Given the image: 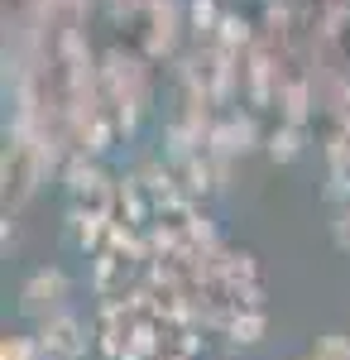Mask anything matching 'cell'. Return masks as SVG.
<instances>
[{"mask_svg": "<svg viewBox=\"0 0 350 360\" xmlns=\"http://www.w3.org/2000/svg\"><path fill=\"white\" fill-rule=\"evenodd\" d=\"M67 298H72V278L63 274L58 264L48 269H34L25 278V288H20V312H25L29 322H48L58 312H67Z\"/></svg>", "mask_w": 350, "mask_h": 360, "instance_id": "1", "label": "cell"}, {"mask_svg": "<svg viewBox=\"0 0 350 360\" xmlns=\"http://www.w3.org/2000/svg\"><path fill=\"white\" fill-rule=\"evenodd\" d=\"M34 336H39V346H44L48 360H82L91 351V332H86V322L77 312H58L48 322H39Z\"/></svg>", "mask_w": 350, "mask_h": 360, "instance_id": "2", "label": "cell"}, {"mask_svg": "<svg viewBox=\"0 0 350 360\" xmlns=\"http://www.w3.org/2000/svg\"><path fill=\"white\" fill-rule=\"evenodd\" d=\"M34 188H39V154H34L29 139H15L5 149V207L20 212L34 197Z\"/></svg>", "mask_w": 350, "mask_h": 360, "instance_id": "3", "label": "cell"}, {"mask_svg": "<svg viewBox=\"0 0 350 360\" xmlns=\"http://www.w3.org/2000/svg\"><path fill=\"white\" fill-rule=\"evenodd\" d=\"M72 207H77L82 217H106V207H110V183H106V173L101 168H91V164H77L72 168Z\"/></svg>", "mask_w": 350, "mask_h": 360, "instance_id": "4", "label": "cell"}, {"mask_svg": "<svg viewBox=\"0 0 350 360\" xmlns=\"http://www.w3.org/2000/svg\"><path fill=\"white\" fill-rule=\"evenodd\" d=\"M264 312H235L231 317V341L235 346H254V341H264Z\"/></svg>", "mask_w": 350, "mask_h": 360, "instance_id": "5", "label": "cell"}, {"mask_svg": "<svg viewBox=\"0 0 350 360\" xmlns=\"http://www.w3.org/2000/svg\"><path fill=\"white\" fill-rule=\"evenodd\" d=\"M307 356L312 360H350V336L346 332H322L317 341H312Z\"/></svg>", "mask_w": 350, "mask_h": 360, "instance_id": "6", "label": "cell"}, {"mask_svg": "<svg viewBox=\"0 0 350 360\" xmlns=\"http://www.w3.org/2000/svg\"><path fill=\"white\" fill-rule=\"evenodd\" d=\"M0 360H48L39 336H5L0 341Z\"/></svg>", "mask_w": 350, "mask_h": 360, "instance_id": "7", "label": "cell"}, {"mask_svg": "<svg viewBox=\"0 0 350 360\" xmlns=\"http://www.w3.org/2000/svg\"><path fill=\"white\" fill-rule=\"evenodd\" d=\"M269 154L278 159V164H293L297 154H302V135H297V125H288V130H278V135L269 139Z\"/></svg>", "mask_w": 350, "mask_h": 360, "instance_id": "8", "label": "cell"}, {"mask_svg": "<svg viewBox=\"0 0 350 360\" xmlns=\"http://www.w3.org/2000/svg\"><path fill=\"white\" fill-rule=\"evenodd\" d=\"M331 236H336V245L350 250V202L341 207V217H336V226H331Z\"/></svg>", "mask_w": 350, "mask_h": 360, "instance_id": "9", "label": "cell"}, {"mask_svg": "<svg viewBox=\"0 0 350 360\" xmlns=\"http://www.w3.org/2000/svg\"><path fill=\"white\" fill-rule=\"evenodd\" d=\"M154 360H192V351H159Z\"/></svg>", "mask_w": 350, "mask_h": 360, "instance_id": "10", "label": "cell"}, {"mask_svg": "<svg viewBox=\"0 0 350 360\" xmlns=\"http://www.w3.org/2000/svg\"><path fill=\"white\" fill-rule=\"evenodd\" d=\"M302 360H312V356H302Z\"/></svg>", "mask_w": 350, "mask_h": 360, "instance_id": "11", "label": "cell"}]
</instances>
